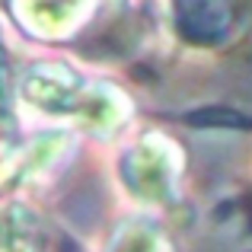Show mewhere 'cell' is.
Returning <instances> with one entry per match:
<instances>
[{"label": "cell", "instance_id": "6da1fadb", "mask_svg": "<svg viewBox=\"0 0 252 252\" xmlns=\"http://www.w3.org/2000/svg\"><path fill=\"white\" fill-rule=\"evenodd\" d=\"M189 125H220V128H252V118L233 109H204V112H189Z\"/></svg>", "mask_w": 252, "mask_h": 252}]
</instances>
